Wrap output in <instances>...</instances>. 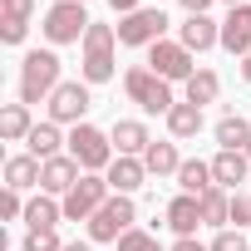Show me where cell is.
I'll return each instance as SVG.
<instances>
[{
  "mask_svg": "<svg viewBox=\"0 0 251 251\" xmlns=\"http://www.w3.org/2000/svg\"><path fill=\"white\" fill-rule=\"evenodd\" d=\"M59 54L54 50H30L20 59V103H50V94L59 89Z\"/></svg>",
  "mask_w": 251,
  "mask_h": 251,
  "instance_id": "cell-1",
  "label": "cell"
},
{
  "mask_svg": "<svg viewBox=\"0 0 251 251\" xmlns=\"http://www.w3.org/2000/svg\"><path fill=\"white\" fill-rule=\"evenodd\" d=\"M113 45H118V30H113V25H89V35H84V59H79L84 84H108V79H113V69H118Z\"/></svg>",
  "mask_w": 251,
  "mask_h": 251,
  "instance_id": "cell-2",
  "label": "cell"
},
{
  "mask_svg": "<svg viewBox=\"0 0 251 251\" xmlns=\"http://www.w3.org/2000/svg\"><path fill=\"white\" fill-rule=\"evenodd\" d=\"M89 10L79 5V0H54V5L45 10V40L50 45H84V35H89Z\"/></svg>",
  "mask_w": 251,
  "mask_h": 251,
  "instance_id": "cell-3",
  "label": "cell"
},
{
  "mask_svg": "<svg viewBox=\"0 0 251 251\" xmlns=\"http://www.w3.org/2000/svg\"><path fill=\"white\" fill-rule=\"evenodd\" d=\"M123 89H128V99L133 103H143V113H173L177 108V99H173V84L168 79H158L148 64H138V69H128L123 74Z\"/></svg>",
  "mask_w": 251,
  "mask_h": 251,
  "instance_id": "cell-4",
  "label": "cell"
},
{
  "mask_svg": "<svg viewBox=\"0 0 251 251\" xmlns=\"http://www.w3.org/2000/svg\"><path fill=\"white\" fill-rule=\"evenodd\" d=\"M69 158L84 168V173H108V163L118 158L113 153V138L103 128H94V123H79V128L69 133Z\"/></svg>",
  "mask_w": 251,
  "mask_h": 251,
  "instance_id": "cell-5",
  "label": "cell"
},
{
  "mask_svg": "<svg viewBox=\"0 0 251 251\" xmlns=\"http://www.w3.org/2000/svg\"><path fill=\"white\" fill-rule=\"evenodd\" d=\"M133 222H138V207H133V197H123V192H113L94 217H89V241L99 246V241H118L123 231H133Z\"/></svg>",
  "mask_w": 251,
  "mask_h": 251,
  "instance_id": "cell-6",
  "label": "cell"
},
{
  "mask_svg": "<svg viewBox=\"0 0 251 251\" xmlns=\"http://www.w3.org/2000/svg\"><path fill=\"white\" fill-rule=\"evenodd\" d=\"M163 30H168L163 5H143V10H133V15L118 20V45H128V50H153V45L163 40Z\"/></svg>",
  "mask_w": 251,
  "mask_h": 251,
  "instance_id": "cell-7",
  "label": "cell"
},
{
  "mask_svg": "<svg viewBox=\"0 0 251 251\" xmlns=\"http://www.w3.org/2000/svg\"><path fill=\"white\" fill-rule=\"evenodd\" d=\"M148 69H153L158 79H168V84H187V79L197 74L192 50H187L182 40H158V45L148 50Z\"/></svg>",
  "mask_w": 251,
  "mask_h": 251,
  "instance_id": "cell-8",
  "label": "cell"
},
{
  "mask_svg": "<svg viewBox=\"0 0 251 251\" xmlns=\"http://www.w3.org/2000/svg\"><path fill=\"white\" fill-rule=\"evenodd\" d=\"M108 197H113L108 177H103V173H84V177L74 182V192L64 197V222H89Z\"/></svg>",
  "mask_w": 251,
  "mask_h": 251,
  "instance_id": "cell-9",
  "label": "cell"
},
{
  "mask_svg": "<svg viewBox=\"0 0 251 251\" xmlns=\"http://www.w3.org/2000/svg\"><path fill=\"white\" fill-rule=\"evenodd\" d=\"M89 103H94V94H89V84H79V79H64L54 94H50V123H69V128H79L84 123V113H89Z\"/></svg>",
  "mask_w": 251,
  "mask_h": 251,
  "instance_id": "cell-10",
  "label": "cell"
},
{
  "mask_svg": "<svg viewBox=\"0 0 251 251\" xmlns=\"http://www.w3.org/2000/svg\"><path fill=\"white\" fill-rule=\"evenodd\" d=\"M79 177H84V168H79L69 153H59V158L45 163V173H40V192H50V197H69Z\"/></svg>",
  "mask_w": 251,
  "mask_h": 251,
  "instance_id": "cell-11",
  "label": "cell"
},
{
  "mask_svg": "<svg viewBox=\"0 0 251 251\" xmlns=\"http://www.w3.org/2000/svg\"><path fill=\"white\" fill-rule=\"evenodd\" d=\"M108 138H113V153H118V158H143L148 143H153L148 123H138V118H118L113 128H108Z\"/></svg>",
  "mask_w": 251,
  "mask_h": 251,
  "instance_id": "cell-12",
  "label": "cell"
},
{
  "mask_svg": "<svg viewBox=\"0 0 251 251\" xmlns=\"http://www.w3.org/2000/svg\"><path fill=\"white\" fill-rule=\"evenodd\" d=\"M222 50L226 54H251V5H236V10H226V20H222Z\"/></svg>",
  "mask_w": 251,
  "mask_h": 251,
  "instance_id": "cell-13",
  "label": "cell"
},
{
  "mask_svg": "<svg viewBox=\"0 0 251 251\" xmlns=\"http://www.w3.org/2000/svg\"><path fill=\"white\" fill-rule=\"evenodd\" d=\"M30 10H35V0H0V40L5 45H25Z\"/></svg>",
  "mask_w": 251,
  "mask_h": 251,
  "instance_id": "cell-14",
  "label": "cell"
},
{
  "mask_svg": "<svg viewBox=\"0 0 251 251\" xmlns=\"http://www.w3.org/2000/svg\"><path fill=\"white\" fill-rule=\"evenodd\" d=\"M177 40H182L192 54H207L212 45H222V25L207 20V15H187V20L177 25Z\"/></svg>",
  "mask_w": 251,
  "mask_h": 251,
  "instance_id": "cell-15",
  "label": "cell"
},
{
  "mask_svg": "<svg viewBox=\"0 0 251 251\" xmlns=\"http://www.w3.org/2000/svg\"><path fill=\"white\" fill-rule=\"evenodd\" d=\"M103 177H108V187H113V192L133 197V192H138V187L148 182V168H143V158H113Z\"/></svg>",
  "mask_w": 251,
  "mask_h": 251,
  "instance_id": "cell-16",
  "label": "cell"
},
{
  "mask_svg": "<svg viewBox=\"0 0 251 251\" xmlns=\"http://www.w3.org/2000/svg\"><path fill=\"white\" fill-rule=\"evenodd\" d=\"M168 226L177 231V236H197V226H202V202L197 197H187V192H177L173 202H168Z\"/></svg>",
  "mask_w": 251,
  "mask_h": 251,
  "instance_id": "cell-17",
  "label": "cell"
},
{
  "mask_svg": "<svg viewBox=\"0 0 251 251\" xmlns=\"http://www.w3.org/2000/svg\"><path fill=\"white\" fill-rule=\"evenodd\" d=\"M40 173H45V163H40L35 153H15V158H5V187H15V192L40 187Z\"/></svg>",
  "mask_w": 251,
  "mask_h": 251,
  "instance_id": "cell-18",
  "label": "cell"
},
{
  "mask_svg": "<svg viewBox=\"0 0 251 251\" xmlns=\"http://www.w3.org/2000/svg\"><path fill=\"white\" fill-rule=\"evenodd\" d=\"M25 222H30V231H54L64 222V202H54L50 192H40V197L25 202Z\"/></svg>",
  "mask_w": 251,
  "mask_h": 251,
  "instance_id": "cell-19",
  "label": "cell"
},
{
  "mask_svg": "<svg viewBox=\"0 0 251 251\" xmlns=\"http://www.w3.org/2000/svg\"><path fill=\"white\" fill-rule=\"evenodd\" d=\"M35 133V118H30V103H5L0 108V138L5 143H20Z\"/></svg>",
  "mask_w": 251,
  "mask_h": 251,
  "instance_id": "cell-20",
  "label": "cell"
},
{
  "mask_svg": "<svg viewBox=\"0 0 251 251\" xmlns=\"http://www.w3.org/2000/svg\"><path fill=\"white\" fill-rule=\"evenodd\" d=\"M143 168H148V177H177V168H182V158H177V143H148V153H143Z\"/></svg>",
  "mask_w": 251,
  "mask_h": 251,
  "instance_id": "cell-21",
  "label": "cell"
},
{
  "mask_svg": "<svg viewBox=\"0 0 251 251\" xmlns=\"http://www.w3.org/2000/svg\"><path fill=\"white\" fill-rule=\"evenodd\" d=\"M246 168H251V158L246 153H217L212 158V177H217V187H241L246 182Z\"/></svg>",
  "mask_w": 251,
  "mask_h": 251,
  "instance_id": "cell-22",
  "label": "cell"
},
{
  "mask_svg": "<svg viewBox=\"0 0 251 251\" xmlns=\"http://www.w3.org/2000/svg\"><path fill=\"white\" fill-rule=\"evenodd\" d=\"M177 187H182L187 197H202L207 187H217L212 163H202V158H182V168H177Z\"/></svg>",
  "mask_w": 251,
  "mask_h": 251,
  "instance_id": "cell-23",
  "label": "cell"
},
{
  "mask_svg": "<svg viewBox=\"0 0 251 251\" xmlns=\"http://www.w3.org/2000/svg\"><path fill=\"white\" fill-rule=\"evenodd\" d=\"M217 143H222L226 153H246V143H251V123H246L241 113H226V118L217 123Z\"/></svg>",
  "mask_w": 251,
  "mask_h": 251,
  "instance_id": "cell-24",
  "label": "cell"
},
{
  "mask_svg": "<svg viewBox=\"0 0 251 251\" xmlns=\"http://www.w3.org/2000/svg\"><path fill=\"white\" fill-rule=\"evenodd\" d=\"M197 202H202V222L207 226H226L231 222V192L226 187H207Z\"/></svg>",
  "mask_w": 251,
  "mask_h": 251,
  "instance_id": "cell-25",
  "label": "cell"
},
{
  "mask_svg": "<svg viewBox=\"0 0 251 251\" xmlns=\"http://www.w3.org/2000/svg\"><path fill=\"white\" fill-rule=\"evenodd\" d=\"M168 133H173V138H197V133H202V108L182 99V103L168 113Z\"/></svg>",
  "mask_w": 251,
  "mask_h": 251,
  "instance_id": "cell-26",
  "label": "cell"
},
{
  "mask_svg": "<svg viewBox=\"0 0 251 251\" xmlns=\"http://www.w3.org/2000/svg\"><path fill=\"white\" fill-rule=\"evenodd\" d=\"M25 143H30V153L40 163H50V158H59V143H69V138H59V123H35V133Z\"/></svg>",
  "mask_w": 251,
  "mask_h": 251,
  "instance_id": "cell-27",
  "label": "cell"
},
{
  "mask_svg": "<svg viewBox=\"0 0 251 251\" xmlns=\"http://www.w3.org/2000/svg\"><path fill=\"white\" fill-rule=\"evenodd\" d=\"M182 94H187V103H197V108H202V103H217V94H222V79H217L212 69H197V74L182 84Z\"/></svg>",
  "mask_w": 251,
  "mask_h": 251,
  "instance_id": "cell-28",
  "label": "cell"
},
{
  "mask_svg": "<svg viewBox=\"0 0 251 251\" xmlns=\"http://www.w3.org/2000/svg\"><path fill=\"white\" fill-rule=\"evenodd\" d=\"M113 246H118V251H163L158 236H153V231H138V226H133V231H123Z\"/></svg>",
  "mask_w": 251,
  "mask_h": 251,
  "instance_id": "cell-29",
  "label": "cell"
},
{
  "mask_svg": "<svg viewBox=\"0 0 251 251\" xmlns=\"http://www.w3.org/2000/svg\"><path fill=\"white\" fill-rule=\"evenodd\" d=\"M20 251H64V241H59L54 231H30V236L20 241Z\"/></svg>",
  "mask_w": 251,
  "mask_h": 251,
  "instance_id": "cell-30",
  "label": "cell"
},
{
  "mask_svg": "<svg viewBox=\"0 0 251 251\" xmlns=\"http://www.w3.org/2000/svg\"><path fill=\"white\" fill-rule=\"evenodd\" d=\"M0 217H5V222H15V217H25V197H20L15 187H5V192H0Z\"/></svg>",
  "mask_w": 251,
  "mask_h": 251,
  "instance_id": "cell-31",
  "label": "cell"
},
{
  "mask_svg": "<svg viewBox=\"0 0 251 251\" xmlns=\"http://www.w3.org/2000/svg\"><path fill=\"white\" fill-rule=\"evenodd\" d=\"M212 251H251V246H246V236H241L236 226H226V231H217V241H212Z\"/></svg>",
  "mask_w": 251,
  "mask_h": 251,
  "instance_id": "cell-32",
  "label": "cell"
},
{
  "mask_svg": "<svg viewBox=\"0 0 251 251\" xmlns=\"http://www.w3.org/2000/svg\"><path fill=\"white\" fill-rule=\"evenodd\" d=\"M231 222H236V231L251 226V197L246 192H231Z\"/></svg>",
  "mask_w": 251,
  "mask_h": 251,
  "instance_id": "cell-33",
  "label": "cell"
},
{
  "mask_svg": "<svg viewBox=\"0 0 251 251\" xmlns=\"http://www.w3.org/2000/svg\"><path fill=\"white\" fill-rule=\"evenodd\" d=\"M173 251H212V246H202L197 236H177V241H173Z\"/></svg>",
  "mask_w": 251,
  "mask_h": 251,
  "instance_id": "cell-34",
  "label": "cell"
},
{
  "mask_svg": "<svg viewBox=\"0 0 251 251\" xmlns=\"http://www.w3.org/2000/svg\"><path fill=\"white\" fill-rule=\"evenodd\" d=\"M182 10H187V15H207V10H212V0H182Z\"/></svg>",
  "mask_w": 251,
  "mask_h": 251,
  "instance_id": "cell-35",
  "label": "cell"
},
{
  "mask_svg": "<svg viewBox=\"0 0 251 251\" xmlns=\"http://www.w3.org/2000/svg\"><path fill=\"white\" fill-rule=\"evenodd\" d=\"M108 5H113L118 15H133V10H143V5H138V0H108Z\"/></svg>",
  "mask_w": 251,
  "mask_h": 251,
  "instance_id": "cell-36",
  "label": "cell"
},
{
  "mask_svg": "<svg viewBox=\"0 0 251 251\" xmlns=\"http://www.w3.org/2000/svg\"><path fill=\"white\" fill-rule=\"evenodd\" d=\"M64 251H94V241H64Z\"/></svg>",
  "mask_w": 251,
  "mask_h": 251,
  "instance_id": "cell-37",
  "label": "cell"
},
{
  "mask_svg": "<svg viewBox=\"0 0 251 251\" xmlns=\"http://www.w3.org/2000/svg\"><path fill=\"white\" fill-rule=\"evenodd\" d=\"M241 79H246V84H251V54H246V59H241Z\"/></svg>",
  "mask_w": 251,
  "mask_h": 251,
  "instance_id": "cell-38",
  "label": "cell"
},
{
  "mask_svg": "<svg viewBox=\"0 0 251 251\" xmlns=\"http://www.w3.org/2000/svg\"><path fill=\"white\" fill-rule=\"evenodd\" d=\"M222 5H226V10H236V5H246V0H222Z\"/></svg>",
  "mask_w": 251,
  "mask_h": 251,
  "instance_id": "cell-39",
  "label": "cell"
},
{
  "mask_svg": "<svg viewBox=\"0 0 251 251\" xmlns=\"http://www.w3.org/2000/svg\"><path fill=\"white\" fill-rule=\"evenodd\" d=\"M246 158H251V143H246Z\"/></svg>",
  "mask_w": 251,
  "mask_h": 251,
  "instance_id": "cell-40",
  "label": "cell"
},
{
  "mask_svg": "<svg viewBox=\"0 0 251 251\" xmlns=\"http://www.w3.org/2000/svg\"><path fill=\"white\" fill-rule=\"evenodd\" d=\"M153 5H163V0H153Z\"/></svg>",
  "mask_w": 251,
  "mask_h": 251,
  "instance_id": "cell-41",
  "label": "cell"
},
{
  "mask_svg": "<svg viewBox=\"0 0 251 251\" xmlns=\"http://www.w3.org/2000/svg\"><path fill=\"white\" fill-rule=\"evenodd\" d=\"M79 5H89V0H79Z\"/></svg>",
  "mask_w": 251,
  "mask_h": 251,
  "instance_id": "cell-42",
  "label": "cell"
}]
</instances>
